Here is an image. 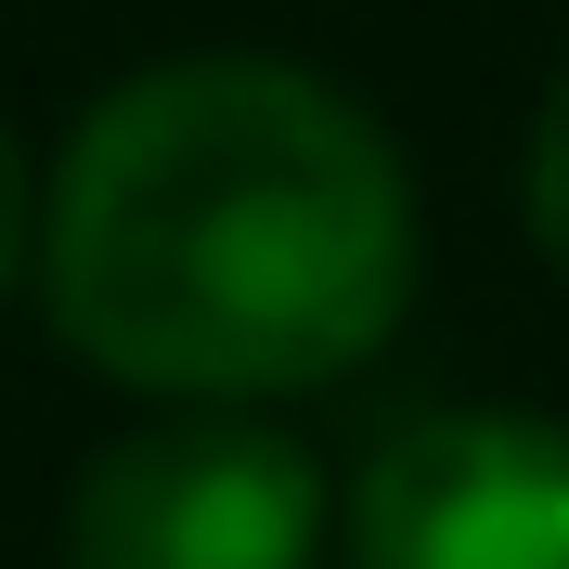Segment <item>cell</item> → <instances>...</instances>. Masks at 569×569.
I'll return each mask as SVG.
<instances>
[{
  "instance_id": "7a4b0ae2",
  "label": "cell",
  "mask_w": 569,
  "mask_h": 569,
  "mask_svg": "<svg viewBox=\"0 0 569 569\" xmlns=\"http://www.w3.org/2000/svg\"><path fill=\"white\" fill-rule=\"evenodd\" d=\"M323 466L247 401L117 427L66 492V569H311Z\"/></svg>"
},
{
  "instance_id": "277c9868",
  "label": "cell",
  "mask_w": 569,
  "mask_h": 569,
  "mask_svg": "<svg viewBox=\"0 0 569 569\" xmlns=\"http://www.w3.org/2000/svg\"><path fill=\"white\" fill-rule=\"evenodd\" d=\"M518 208H531V247L557 259V284H569V66H557V91H543V117H531V156H518Z\"/></svg>"
},
{
  "instance_id": "3957f363",
  "label": "cell",
  "mask_w": 569,
  "mask_h": 569,
  "mask_svg": "<svg viewBox=\"0 0 569 569\" xmlns=\"http://www.w3.org/2000/svg\"><path fill=\"white\" fill-rule=\"evenodd\" d=\"M350 569H569V427L557 415H415L350 479Z\"/></svg>"
},
{
  "instance_id": "6da1fadb",
  "label": "cell",
  "mask_w": 569,
  "mask_h": 569,
  "mask_svg": "<svg viewBox=\"0 0 569 569\" xmlns=\"http://www.w3.org/2000/svg\"><path fill=\"white\" fill-rule=\"evenodd\" d=\"M401 142L311 66L181 52L117 78L39 181V311L142 401H298L415 311Z\"/></svg>"
},
{
  "instance_id": "5b68a950",
  "label": "cell",
  "mask_w": 569,
  "mask_h": 569,
  "mask_svg": "<svg viewBox=\"0 0 569 569\" xmlns=\"http://www.w3.org/2000/svg\"><path fill=\"white\" fill-rule=\"evenodd\" d=\"M27 272H39V169H27V142L0 130V311H13Z\"/></svg>"
}]
</instances>
